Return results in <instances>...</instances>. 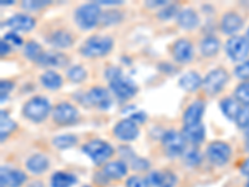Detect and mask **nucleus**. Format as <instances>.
<instances>
[{
  "instance_id": "1",
  "label": "nucleus",
  "mask_w": 249,
  "mask_h": 187,
  "mask_svg": "<svg viewBox=\"0 0 249 187\" xmlns=\"http://www.w3.org/2000/svg\"><path fill=\"white\" fill-rule=\"evenodd\" d=\"M113 46V40L110 37L95 35L86 40L80 48V53L84 56L99 57L108 54Z\"/></svg>"
},
{
  "instance_id": "2",
  "label": "nucleus",
  "mask_w": 249,
  "mask_h": 187,
  "mask_svg": "<svg viewBox=\"0 0 249 187\" xmlns=\"http://www.w3.org/2000/svg\"><path fill=\"white\" fill-rule=\"evenodd\" d=\"M101 9L99 4H84L75 12V21L81 29H92L101 21Z\"/></svg>"
},
{
  "instance_id": "3",
  "label": "nucleus",
  "mask_w": 249,
  "mask_h": 187,
  "mask_svg": "<svg viewBox=\"0 0 249 187\" xmlns=\"http://www.w3.org/2000/svg\"><path fill=\"white\" fill-rule=\"evenodd\" d=\"M51 106L48 99L43 96H35L29 100L23 108V113L26 119L34 122H41L50 113Z\"/></svg>"
},
{
  "instance_id": "4",
  "label": "nucleus",
  "mask_w": 249,
  "mask_h": 187,
  "mask_svg": "<svg viewBox=\"0 0 249 187\" xmlns=\"http://www.w3.org/2000/svg\"><path fill=\"white\" fill-rule=\"evenodd\" d=\"M84 153L92 160L95 165H101L112 156L113 149L110 144L102 140H92L82 146Z\"/></svg>"
},
{
  "instance_id": "5",
  "label": "nucleus",
  "mask_w": 249,
  "mask_h": 187,
  "mask_svg": "<svg viewBox=\"0 0 249 187\" xmlns=\"http://www.w3.org/2000/svg\"><path fill=\"white\" fill-rule=\"evenodd\" d=\"M228 79V73L224 69H215L204 77L202 86L208 95H215L226 86Z\"/></svg>"
},
{
  "instance_id": "6",
  "label": "nucleus",
  "mask_w": 249,
  "mask_h": 187,
  "mask_svg": "<svg viewBox=\"0 0 249 187\" xmlns=\"http://www.w3.org/2000/svg\"><path fill=\"white\" fill-rule=\"evenodd\" d=\"M226 51L233 61H243L249 55V41L244 37H232L226 44Z\"/></svg>"
},
{
  "instance_id": "7",
  "label": "nucleus",
  "mask_w": 249,
  "mask_h": 187,
  "mask_svg": "<svg viewBox=\"0 0 249 187\" xmlns=\"http://www.w3.org/2000/svg\"><path fill=\"white\" fill-rule=\"evenodd\" d=\"M110 89L121 100L130 99L137 93L136 84L128 77H124V75L110 80Z\"/></svg>"
},
{
  "instance_id": "8",
  "label": "nucleus",
  "mask_w": 249,
  "mask_h": 187,
  "mask_svg": "<svg viewBox=\"0 0 249 187\" xmlns=\"http://www.w3.org/2000/svg\"><path fill=\"white\" fill-rule=\"evenodd\" d=\"M162 145L170 156L182 155L186 150V140L182 136V133L176 132L173 130H168L163 133Z\"/></svg>"
},
{
  "instance_id": "9",
  "label": "nucleus",
  "mask_w": 249,
  "mask_h": 187,
  "mask_svg": "<svg viewBox=\"0 0 249 187\" xmlns=\"http://www.w3.org/2000/svg\"><path fill=\"white\" fill-rule=\"evenodd\" d=\"M231 155H232V150H231L230 145H227L226 142H212L207 149V156H208L210 161L212 164L218 165V166L227 164Z\"/></svg>"
},
{
  "instance_id": "10",
  "label": "nucleus",
  "mask_w": 249,
  "mask_h": 187,
  "mask_svg": "<svg viewBox=\"0 0 249 187\" xmlns=\"http://www.w3.org/2000/svg\"><path fill=\"white\" fill-rule=\"evenodd\" d=\"M86 101L89 102V105H92L101 110H107L111 106L112 99L106 89L97 86V88H92L86 94Z\"/></svg>"
},
{
  "instance_id": "11",
  "label": "nucleus",
  "mask_w": 249,
  "mask_h": 187,
  "mask_svg": "<svg viewBox=\"0 0 249 187\" xmlns=\"http://www.w3.org/2000/svg\"><path fill=\"white\" fill-rule=\"evenodd\" d=\"M77 110L68 102H61L53 111V119L59 125H69L76 121Z\"/></svg>"
},
{
  "instance_id": "12",
  "label": "nucleus",
  "mask_w": 249,
  "mask_h": 187,
  "mask_svg": "<svg viewBox=\"0 0 249 187\" xmlns=\"http://www.w3.org/2000/svg\"><path fill=\"white\" fill-rule=\"evenodd\" d=\"M113 133L117 139L122 141H132L139 136V128L133 120L124 119L113 128Z\"/></svg>"
},
{
  "instance_id": "13",
  "label": "nucleus",
  "mask_w": 249,
  "mask_h": 187,
  "mask_svg": "<svg viewBox=\"0 0 249 187\" xmlns=\"http://www.w3.org/2000/svg\"><path fill=\"white\" fill-rule=\"evenodd\" d=\"M204 109H206V105H204V102L202 100H197V101L192 102L187 108L186 112L183 115L184 126L201 124L202 116H203L204 113Z\"/></svg>"
},
{
  "instance_id": "14",
  "label": "nucleus",
  "mask_w": 249,
  "mask_h": 187,
  "mask_svg": "<svg viewBox=\"0 0 249 187\" xmlns=\"http://www.w3.org/2000/svg\"><path fill=\"white\" fill-rule=\"evenodd\" d=\"M193 56V46L187 39L177 40L173 45V57L176 61L186 64L192 60Z\"/></svg>"
},
{
  "instance_id": "15",
  "label": "nucleus",
  "mask_w": 249,
  "mask_h": 187,
  "mask_svg": "<svg viewBox=\"0 0 249 187\" xmlns=\"http://www.w3.org/2000/svg\"><path fill=\"white\" fill-rule=\"evenodd\" d=\"M1 185L6 187H20L26 181V175L19 170L12 168H1L0 173Z\"/></svg>"
},
{
  "instance_id": "16",
  "label": "nucleus",
  "mask_w": 249,
  "mask_h": 187,
  "mask_svg": "<svg viewBox=\"0 0 249 187\" xmlns=\"http://www.w3.org/2000/svg\"><path fill=\"white\" fill-rule=\"evenodd\" d=\"M5 25L15 31H30L35 26V19L25 14H17L9 18Z\"/></svg>"
},
{
  "instance_id": "17",
  "label": "nucleus",
  "mask_w": 249,
  "mask_h": 187,
  "mask_svg": "<svg viewBox=\"0 0 249 187\" xmlns=\"http://www.w3.org/2000/svg\"><path fill=\"white\" fill-rule=\"evenodd\" d=\"M182 136L184 137L186 141H188L192 145H198L206 137V129L202 124L190 125V126H184L182 130Z\"/></svg>"
},
{
  "instance_id": "18",
  "label": "nucleus",
  "mask_w": 249,
  "mask_h": 187,
  "mask_svg": "<svg viewBox=\"0 0 249 187\" xmlns=\"http://www.w3.org/2000/svg\"><path fill=\"white\" fill-rule=\"evenodd\" d=\"M242 26H243V19H242L241 15H238L237 13H227V14L222 18L221 28L224 34H234V33H237Z\"/></svg>"
},
{
  "instance_id": "19",
  "label": "nucleus",
  "mask_w": 249,
  "mask_h": 187,
  "mask_svg": "<svg viewBox=\"0 0 249 187\" xmlns=\"http://www.w3.org/2000/svg\"><path fill=\"white\" fill-rule=\"evenodd\" d=\"M37 64L43 66H56L61 68L68 64V56L59 51H44Z\"/></svg>"
},
{
  "instance_id": "20",
  "label": "nucleus",
  "mask_w": 249,
  "mask_h": 187,
  "mask_svg": "<svg viewBox=\"0 0 249 187\" xmlns=\"http://www.w3.org/2000/svg\"><path fill=\"white\" fill-rule=\"evenodd\" d=\"M177 23L182 29L192 30L199 24V18L193 9H184V10L178 13Z\"/></svg>"
},
{
  "instance_id": "21",
  "label": "nucleus",
  "mask_w": 249,
  "mask_h": 187,
  "mask_svg": "<svg viewBox=\"0 0 249 187\" xmlns=\"http://www.w3.org/2000/svg\"><path fill=\"white\" fill-rule=\"evenodd\" d=\"M202 84H203V80L196 71H188L179 79V86L188 93L196 91L199 86H202Z\"/></svg>"
},
{
  "instance_id": "22",
  "label": "nucleus",
  "mask_w": 249,
  "mask_h": 187,
  "mask_svg": "<svg viewBox=\"0 0 249 187\" xmlns=\"http://www.w3.org/2000/svg\"><path fill=\"white\" fill-rule=\"evenodd\" d=\"M48 43L50 45L55 46V48H61L66 49L69 46H71L72 44V37H71L70 33L65 30H56L54 33H51L48 37Z\"/></svg>"
},
{
  "instance_id": "23",
  "label": "nucleus",
  "mask_w": 249,
  "mask_h": 187,
  "mask_svg": "<svg viewBox=\"0 0 249 187\" xmlns=\"http://www.w3.org/2000/svg\"><path fill=\"white\" fill-rule=\"evenodd\" d=\"M102 173L107 177V179H121L122 176L127 173V165L124 161H115L110 162L105 166Z\"/></svg>"
},
{
  "instance_id": "24",
  "label": "nucleus",
  "mask_w": 249,
  "mask_h": 187,
  "mask_svg": "<svg viewBox=\"0 0 249 187\" xmlns=\"http://www.w3.org/2000/svg\"><path fill=\"white\" fill-rule=\"evenodd\" d=\"M26 168L33 173H43L44 171L48 170L49 160L44 155H34L26 162Z\"/></svg>"
},
{
  "instance_id": "25",
  "label": "nucleus",
  "mask_w": 249,
  "mask_h": 187,
  "mask_svg": "<svg viewBox=\"0 0 249 187\" xmlns=\"http://www.w3.org/2000/svg\"><path fill=\"white\" fill-rule=\"evenodd\" d=\"M17 129V124L10 119L9 113L5 110L0 111V140L4 142L6 137Z\"/></svg>"
},
{
  "instance_id": "26",
  "label": "nucleus",
  "mask_w": 249,
  "mask_h": 187,
  "mask_svg": "<svg viewBox=\"0 0 249 187\" xmlns=\"http://www.w3.org/2000/svg\"><path fill=\"white\" fill-rule=\"evenodd\" d=\"M242 109V106L239 105V102L235 99H231V97H227L221 101V110L224 113V116L228 117L230 120H235L238 112Z\"/></svg>"
},
{
  "instance_id": "27",
  "label": "nucleus",
  "mask_w": 249,
  "mask_h": 187,
  "mask_svg": "<svg viewBox=\"0 0 249 187\" xmlns=\"http://www.w3.org/2000/svg\"><path fill=\"white\" fill-rule=\"evenodd\" d=\"M76 184V177L69 172H55L51 176V187H71Z\"/></svg>"
},
{
  "instance_id": "28",
  "label": "nucleus",
  "mask_w": 249,
  "mask_h": 187,
  "mask_svg": "<svg viewBox=\"0 0 249 187\" xmlns=\"http://www.w3.org/2000/svg\"><path fill=\"white\" fill-rule=\"evenodd\" d=\"M40 81L46 89H50V90H57L62 85V77L57 73L51 70L44 73L40 77Z\"/></svg>"
},
{
  "instance_id": "29",
  "label": "nucleus",
  "mask_w": 249,
  "mask_h": 187,
  "mask_svg": "<svg viewBox=\"0 0 249 187\" xmlns=\"http://www.w3.org/2000/svg\"><path fill=\"white\" fill-rule=\"evenodd\" d=\"M219 40L214 37H206L201 41V51L204 56H213L219 50Z\"/></svg>"
},
{
  "instance_id": "30",
  "label": "nucleus",
  "mask_w": 249,
  "mask_h": 187,
  "mask_svg": "<svg viewBox=\"0 0 249 187\" xmlns=\"http://www.w3.org/2000/svg\"><path fill=\"white\" fill-rule=\"evenodd\" d=\"M24 54H25V56L28 57V59L37 62L40 57H41V55L44 54V51H43V48H41L40 44H37L36 41H29V43L25 45Z\"/></svg>"
},
{
  "instance_id": "31",
  "label": "nucleus",
  "mask_w": 249,
  "mask_h": 187,
  "mask_svg": "<svg viewBox=\"0 0 249 187\" xmlns=\"http://www.w3.org/2000/svg\"><path fill=\"white\" fill-rule=\"evenodd\" d=\"M234 96L239 104L249 108V81H243L237 86L234 91Z\"/></svg>"
},
{
  "instance_id": "32",
  "label": "nucleus",
  "mask_w": 249,
  "mask_h": 187,
  "mask_svg": "<svg viewBox=\"0 0 249 187\" xmlns=\"http://www.w3.org/2000/svg\"><path fill=\"white\" fill-rule=\"evenodd\" d=\"M124 18V15L119 12V10H107L102 14L101 21L105 25H112V24L120 23Z\"/></svg>"
},
{
  "instance_id": "33",
  "label": "nucleus",
  "mask_w": 249,
  "mask_h": 187,
  "mask_svg": "<svg viewBox=\"0 0 249 187\" xmlns=\"http://www.w3.org/2000/svg\"><path fill=\"white\" fill-rule=\"evenodd\" d=\"M68 77L72 82H81L86 79V70L82 66H72L68 70Z\"/></svg>"
},
{
  "instance_id": "34",
  "label": "nucleus",
  "mask_w": 249,
  "mask_h": 187,
  "mask_svg": "<svg viewBox=\"0 0 249 187\" xmlns=\"http://www.w3.org/2000/svg\"><path fill=\"white\" fill-rule=\"evenodd\" d=\"M76 137L74 135H61L54 139V145L59 149H69L76 144Z\"/></svg>"
},
{
  "instance_id": "35",
  "label": "nucleus",
  "mask_w": 249,
  "mask_h": 187,
  "mask_svg": "<svg viewBox=\"0 0 249 187\" xmlns=\"http://www.w3.org/2000/svg\"><path fill=\"white\" fill-rule=\"evenodd\" d=\"M239 128L246 129L249 125V108L248 106H242V109L238 112L237 117L234 120Z\"/></svg>"
},
{
  "instance_id": "36",
  "label": "nucleus",
  "mask_w": 249,
  "mask_h": 187,
  "mask_svg": "<svg viewBox=\"0 0 249 187\" xmlns=\"http://www.w3.org/2000/svg\"><path fill=\"white\" fill-rule=\"evenodd\" d=\"M51 1H49V0H28V1H23L21 6L25 10H37V9L49 5Z\"/></svg>"
},
{
  "instance_id": "37",
  "label": "nucleus",
  "mask_w": 249,
  "mask_h": 187,
  "mask_svg": "<svg viewBox=\"0 0 249 187\" xmlns=\"http://www.w3.org/2000/svg\"><path fill=\"white\" fill-rule=\"evenodd\" d=\"M234 73L235 76H237L238 79L244 80V81L249 80V60L242 62L241 65H238L237 68H235Z\"/></svg>"
},
{
  "instance_id": "38",
  "label": "nucleus",
  "mask_w": 249,
  "mask_h": 187,
  "mask_svg": "<svg viewBox=\"0 0 249 187\" xmlns=\"http://www.w3.org/2000/svg\"><path fill=\"white\" fill-rule=\"evenodd\" d=\"M14 89V84L9 80H1L0 82V100L1 102H5V100L8 99L9 93Z\"/></svg>"
},
{
  "instance_id": "39",
  "label": "nucleus",
  "mask_w": 249,
  "mask_h": 187,
  "mask_svg": "<svg viewBox=\"0 0 249 187\" xmlns=\"http://www.w3.org/2000/svg\"><path fill=\"white\" fill-rule=\"evenodd\" d=\"M202 156L197 150H190L186 152V162L191 166H197L201 164Z\"/></svg>"
},
{
  "instance_id": "40",
  "label": "nucleus",
  "mask_w": 249,
  "mask_h": 187,
  "mask_svg": "<svg viewBox=\"0 0 249 187\" xmlns=\"http://www.w3.org/2000/svg\"><path fill=\"white\" fill-rule=\"evenodd\" d=\"M176 14H177V5H173V4H171V5L164 6V9H162L161 12L159 13V17H160V19H162V20H167V19H171V18L175 17Z\"/></svg>"
},
{
  "instance_id": "41",
  "label": "nucleus",
  "mask_w": 249,
  "mask_h": 187,
  "mask_svg": "<svg viewBox=\"0 0 249 187\" xmlns=\"http://www.w3.org/2000/svg\"><path fill=\"white\" fill-rule=\"evenodd\" d=\"M126 186L127 187H150L151 185L148 184L147 180L141 179L139 176H132L126 182Z\"/></svg>"
},
{
  "instance_id": "42",
  "label": "nucleus",
  "mask_w": 249,
  "mask_h": 187,
  "mask_svg": "<svg viewBox=\"0 0 249 187\" xmlns=\"http://www.w3.org/2000/svg\"><path fill=\"white\" fill-rule=\"evenodd\" d=\"M4 40H5L6 43H12L13 45H23V39L19 37V35L15 33V31H10V33H8V34L5 35V37H4Z\"/></svg>"
},
{
  "instance_id": "43",
  "label": "nucleus",
  "mask_w": 249,
  "mask_h": 187,
  "mask_svg": "<svg viewBox=\"0 0 249 187\" xmlns=\"http://www.w3.org/2000/svg\"><path fill=\"white\" fill-rule=\"evenodd\" d=\"M176 184V176L173 175L170 171H166L163 172V180H162V184L160 187H173Z\"/></svg>"
},
{
  "instance_id": "44",
  "label": "nucleus",
  "mask_w": 249,
  "mask_h": 187,
  "mask_svg": "<svg viewBox=\"0 0 249 187\" xmlns=\"http://www.w3.org/2000/svg\"><path fill=\"white\" fill-rule=\"evenodd\" d=\"M131 164H132V168H135V170H144V168H147L150 166L147 160L139 159V157H132Z\"/></svg>"
},
{
  "instance_id": "45",
  "label": "nucleus",
  "mask_w": 249,
  "mask_h": 187,
  "mask_svg": "<svg viewBox=\"0 0 249 187\" xmlns=\"http://www.w3.org/2000/svg\"><path fill=\"white\" fill-rule=\"evenodd\" d=\"M131 120H133L135 122H143L146 120V113L142 112V111H137V112L132 113Z\"/></svg>"
},
{
  "instance_id": "46",
  "label": "nucleus",
  "mask_w": 249,
  "mask_h": 187,
  "mask_svg": "<svg viewBox=\"0 0 249 187\" xmlns=\"http://www.w3.org/2000/svg\"><path fill=\"white\" fill-rule=\"evenodd\" d=\"M9 53H10L9 43H6L5 40H1V43H0V54H1V56H4V55H8Z\"/></svg>"
},
{
  "instance_id": "47",
  "label": "nucleus",
  "mask_w": 249,
  "mask_h": 187,
  "mask_svg": "<svg viewBox=\"0 0 249 187\" xmlns=\"http://www.w3.org/2000/svg\"><path fill=\"white\" fill-rule=\"evenodd\" d=\"M122 0H100L97 1V4H104V5H117V4H121Z\"/></svg>"
},
{
  "instance_id": "48",
  "label": "nucleus",
  "mask_w": 249,
  "mask_h": 187,
  "mask_svg": "<svg viewBox=\"0 0 249 187\" xmlns=\"http://www.w3.org/2000/svg\"><path fill=\"white\" fill-rule=\"evenodd\" d=\"M241 171L244 176L249 177V159H247L246 161L243 162V165L241 166Z\"/></svg>"
},
{
  "instance_id": "49",
  "label": "nucleus",
  "mask_w": 249,
  "mask_h": 187,
  "mask_svg": "<svg viewBox=\"0 0 249 187\" xmlns=\"http://www.w3.org/2000/svg\"><path fill=\"white\" fill-rule=\"evenodd\" d=\"M146 5L147 6H152V8H155V6H159V5H166V1L164 0H157V1H147L146 3Z\"/></svg>"
},
{
  "instance_id": "50",
  "label": "nucleus",
  "mask_w": 249,
  "mask_h": 187,
  "mask_svg": "<svg viewBox=\"0 0 249 187\" xmlns=\"http://www.w3.org/2000/svg\"><path fill=\"white\" fill-rule=\"evenodd\" d=\"M28 187H44V185L41 184L40 181H35V182H33V184L29 185Z\"/></svg>"
},
{
  "instance_id": "51",
  "label": "nucleus",
  "mask_w": 249,
  "mask_h": 187,
  "mask_svg": "<svg viewBox=\"0 0 249 187\" xmlns=\"http://www.w3.org/2000/svg\"><path fill=\"white\" fill-rule=\"evenodd\" d=\"M13 3H14L13 0H8V1H4L3 0V1H1V5H5V4L6 5H10V4H13Z\"/></svg>"
},
{
  "instance_id": "52",
  "label": "nucleus",
  "mask_w": 249,
  "mask_h": 187,
  "mask_svg": "<svg viewBox=\"0 0 249 187\" xmlns=\"http://www.w3.org/2000/svg\"><path fill=\"white\" fill-rule=\"evenodd\" d=\"M246 148H247V150H249V136H247V141H246Z\"/></svg>"
},
{
  "instance_id": "53",
  "label": "nucleus",
  "mask_w": 249,
  "mask_h": 187,
  "mask_svg": "<svg viewBox=\"0 0 249 187\" xmlns=\"http://www.w3.org/2000/svg\"><path fill=\"white\" fill-rule=\"evenodd\" d=\"M247 39H248V41H249V29H248V33H247Z\"/></svg>"
},
{
  "instance_id": "54",
  "label": "nucleus",
  "mask_w": 249,
  "mask_h": 187,
  "mask_svg": "<svg viewBox=\"0 0 249 187\" xmlns=\"http://www.w3.org/2000/svg\"><path fill=\"white\" fill-rule=\"evenodd\" d=\"M247 187H249V182H248V185H247Z\"/></svg>"
},
{
  "instance_id": "55",
  "label": "nucleus",
  "mask_w": 249,
  "mask_h": 187,
  "mask_svg": "<svg viewBox=\"0 0 249 187\" xmlns=\"http://www.w3.org/2000/svg\"><path fill=\"white\" fill-rule=\"evenodd\" d=\"M85 187H90V186H85Z\"/></svg>"
}]
</instances>
